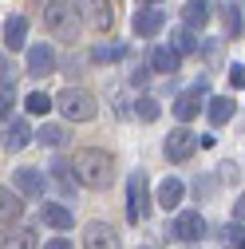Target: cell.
Returning <instances> with one entry per match:
<instances>
[{
	"label": "cell",
	"mask_w": 245,
	"mask_h": 249,
	"mask_svg": "<svg viewBox=\"0 0 245 249\" xmlns=\"http://www.w3.org/2000/svg\"><path fill=\"white\" fill-rule=\"evenodd\" d=\"M71 174H75L79 186H87V190H107L111 178H115V162H111L107 150L83 146V150H75V159H71Z\"/></svg>",
	"instance_id": "obj_1"
},
{
	"label": "cell",
	"mask_w": 245,
	"mask_h": 249,
	"mask_svg": "<svg viewBox=\"0 0 245 249\" xmlns=\"http://www.w3.org/2000/svg\"><path fill=\"white\" fill-rule=\"evenodd\" d=\"M44 24L59 44H75L79 40V4L75 0H48L44 4Z\"/></svg>",
	"instance_id": "obj_2"
},
{
	"label": "cell",
	"mask_w": 245,
	"mask_h": 249,
	"mask_svg": "<svg viewBox=\"0 0 245 249\" xmlns=\"http://www.w3.org/2000/svg\"><path fill=\"white\" fill-rule=\"evenodd\" d=\"M52 107H59L64 119H71V123H91V119L99 115L95 95H91V91H79V87H64V91L52 99Z\"/></svg>",
	"instance_id": "obj_3"
},
{
	"label": "cell",
	"mask_w": 245,
	"mask_h": 249,
	"mask_svg": "<svg viewBox=\"0 0 245 249\" xmlns=\"http://www.w3.org/2000/svg\"><path fill=\"white\" fill-rule=\"evenodd\" d=\"M150 217V186H146V170H135L127 178V222L142 226Z\"/></svg>",
	"instance_id": "obj_4"
},
{
	"label": "cell",
	"mask_w": 245,
	"mask_h": 249,
	"mask_svg": "<svg viewBox=\"0 0 245 249\" xmlns=\"http://www.w3.org/2000/svg\"><path fill=\"white\" fill-rule=\"evenodd\" d=\"M170 233H174L178 241H186V245H194V241H202V237H206V217H202L198 210H182V213L174 217V226H170Z\"/></svg>",
	"instance_id": "obj_5"
},
{
	"label": "cell",
	"mask_w": 245,
	"mask_h": 249,
	"mask_svg": "<svg viewBox=\"0 0 245 249\" xmlns=\"http://www.w3.org/2000/svg\"><path fill=\"white\" fill-rule=\"evenodd\" d=\"M194 150H198V135H194L190 127H174V131L166 135V159H170V162H186Z\"/></svg>",
	"instance_id": "obj_6"
},
{
	"label": "cell",
	"mask_w": 245,
	"mask_h": 249,
	"mask_svg": "<svg viewBox=\"0 0 245 249\" xmlns=\"http://www.w3.org/2000/svg\"><path fill=\"white\" fill-rule=\"evenodd\" d=\"M79 12L87 16V24L95 28V32H111V28H115V8H111V0H79Z\"/></svg>",
	"instance_id": "obj_7"
},
{
	"label": "cell",
	"mask_w": 245,
	"mask_h": 249,
	"mask_svg": "<svg viewBox=\"0 0 245 249\" xmlns=\"http://www.w3.org/2000/svg\"><path fill=\"white\" fill-rule=\"evenodd\" d=\"M52 71H55V48L52 44H32V48H28V75L44 79Z\"/></svg>",
	"instance_id": "obj_8"
},
{
	"label": "cell",
	"mask_w": 245,
	"mask_h": 249,
	"mask_svg": "<svg viewBox=\"0 0 245 249\" xmlns=\"http://www.w3.org/2000/svg\"><path fill=\"white\" fill-rule=\"evenodd\" d=\"M210 87V75L206 79H198V87H190V91H182V95L174 99V115L182 119V123H190V119H198V111H202V91Z\"/></svg>",
	"instance_id": "obj_9"
},
{
	"label": "cell",
	"mask_w": 245,
	"mask_h": 249,
	"mask_svg": "<svg viewBox=\"0 0 245 249\" xmlns=\"http://www.w3.org/2000/svg\"><path fill=\"white\" fill-rule=\"evenodd\" d=\"M162 24H166V16L155 8V4H142L139 12H135V20H131V28H135V36H142V40H150V36H158L162 32Z\"/></svg>",
	"instance_id": "obj_10"
},
{
	"label": "cell",
	"mask_w": 245,
	"mask_h": 249,
	"mask_svg": "<svg viewBox=\"0 0 245 249\" xmlns=\"http://www.w3.org/2000/svg\"><path fill=\"white\" fill-rule=\"evenodd\" d=\"M83 249H122V241L107 222H91L83 230Z\"/></svg>",
	"instance_id": "obj_11"
},
{
	"label": "cell",
	"mask_w": 245,
	"mask_h": 249,
	"mask_svg": "<svg viewBox=\"0 0 245 249\" xmlns=\"http://www.w3.org/2000/svg\"><path fill=\"white\" fill-rule=\"evenodd\" d=\"M44 174L36 170V166H20L16 170V194H24V198H44Z\"/></svg>",
	"instance_id": "obj_12"
},
{
	"label": "cell",
	"mask_w": 245,
	"mask_h": 249,
	"mask_svg": "<svg viewBox=\"0 0 245 249\" xmlns=\"http://www.w3.org/2000/svg\"><path fill=\"white\" fill-rule=\"evenodd\" d=\"M40 217H44V226H52V230H59V233H68V230L75 226V213H71L68 206H59V202H44Z\"/></svg>",
	"instance_id": "obj_13"
},
{
	"label": "cell",
	"mask_w": 245,
	"mask_h": 249,
	"mask_svg": "<svg viewBox=\"0 0 245 249\" xmlns=\"http://www.w3.org/2000/svg\"><path fill=\"white\" fill-rule=\"evenodd\" d=\"M213 20V4L210 0H190L186 8H182V24L190 28V32H198V28H206Z\"/></svg>",
	"instance_id": "obj_14"
},
{
	"label": "cell",
	"mask_w": 245,
	"mask_h": 249,
	"mask_svg": "<svg viewBox=\"0 0 245 249\" xmlns=\"http://www.w3.org/2000/svg\"><path fill=\"white\" fill-rule=\"evenodd\" d=\"M0 249H36V233L28 230V226L8 222V230L0 233Z\"/></svg>",
	"instance_id": "obj_15"
},
{
	"label": "cell",
	"mask_w": 245,
	"mask_h": 249,
	"mask_svg": "<svg viewBox=\"0 0 245 249\" xmlns=\"http://www.w3.org/2000/svg\"><path fill=\"white\" fill-rule=\"evenodd\" d=\"M178 64H182V55H178L170 44H155V48H150V68H155V71L174 75V71H178Z\"/></svg>",
	"instance_id": "obj_16"
},
{
	"label": "cell",
	"mask_w": 245,
	"mask_h": 249,
	"mask_svg": "<svg viewBox=\"0 0 245 249\" xmlns=\"http://www.w3.org/2000/svg\"><path fill=\"white\" fill-rule=\"evenodd\" d=\"M182 198H186V186H182L178 178H166V182L158 186V206H162V210L174 213V210L182 206Z\"/></svg>",
	"instance_id": "obj_17"
},
{
	"label": "cell",
	"mask_w": 245,
	"mask_h": 249,
	"mask_svg": "<svg viewBox=\"0 0 245 249\" xmlns=\"http://www.w3.org/2000/svg\"><path fill=\"white\" fill-rule=\"evenodd\" d=\"M20 213H24V202L16 190H4L0 186V226H8V222H20Z\"/></svg>",
	"instance_id": "obj_18"
},
{
	"label": "cell",
	"mask_w": 245,
	"mask_h": 249,
	"mask_svg": "<svg viewBox=\"0 0 245 249\" xmlns=\"http://www.w3.org/2000/svg\"><path fill=\"white\" fill-rule=\"evenodd\" d=\"M24 40H28V16H12L4 24V48L16 52V48H24Z\"/></svg>",
	"instance_id": "obj_19"
},
{
	"label": "cell",
	"mask_w": 245,
	"mask_h": 249,
	"mask_svg": "<svg viewBox=\"0 0 245 249\" xmlns=\"http://www.w3.org/2000/svg\"><path fill=\"white\" fill-rule=\"evenodd\" d=\"M28 142H32V127H28L24 119H16L12 127H8V135H4V146H8L12 154H16V150H24Z\"/></svg>",
	"instance_id": "obj_20"
},
{
	"label": "cell",
	"mask_w": 245,
	"mask_h": 249,
	"mask_svg": "<svg viewBox=\"0 0 245 249\" xmlns=\"http://www.w3.org/2000/svg\"><path fill=\"white\" fill-rule=\"evenodd\" d=\"M122 55H127V44H119V40H111V44H99L95 52H91V59H95V64H119Z\"/></svg>",
	"instance_id": "obj_21"
},
{
	"label": "cell",
	"mask_w": 245,
	"mask_h": 249,
	"mask_svg": "<svg viewBox=\"0 0 245 249\" xmlns=\"http://www.w3.org/2000/svg\"><path fill=\"white\" fill-rule=\"evenodd\" d=\"M229 119H233V99H226V95L210 99V123L213 127H222V123H229Z\"/></svg>",
	"instance_id": "obj_22"
},
{
	"label": "cell",
	"mask_w": 245,
	"mask_h": 249,
	"mask_svg": "<svg viewBox=\"0 0 245 249\" xmlns=\"http://www.w3.org/2000/svg\"><path fill=\"white\" fill-rule=\"evenodd\" d=\"M170 48H174L178 55H194V52H198V40H194V32H190V28L182 24L178 32H174V40H170Z\"/></svg>",
	"instance_id": "obj_23"
},
{
	"label": "cell",
	"mask_w": 245,
	"mask_h": 249,
	"mask_svg": "<svg viewBox=\"0 0 245 249\" xmlns=\"http://www.w3.org/2000/svg\"><path fill=\"white\" fill-rule=\"evenodd\" d=\"M40 146H64V139H68V131L64 127H59V123H44V127H40Z\"/></svg>",
	"instance_id": "obj_24"
},
{
	"label": "cell",
	"mask_w": 245,
	"mask_h": 249,
	"mask_svg": "<svg viewBox=\"0 0 245 249\" xmlns=\"http://www.w3.org/2000/svg\"><path fill=\"white\" fill-rule=\"evenodd\" d=\"M135 115H139L142 123H155V119L162 115V107H158V99H150V95H142V99L135 103Z\"/></svg>",
	"instance_id": "obj_25"
},
{
	"label": "cell",
	"mask_w": 245,
	"mask_h": 249,
	"mask_svg": "<svg viewBox=\"0 0 245 249\" xmlns=\"http://www.w3.org/2000/svg\"><path fill=\"white\" fill-rule=\"evenodd\" d=\"M24 107L32 111V115H48V111H52V99L44 95V91H32V95L24 99Z\"/></svg>",
	"instance_id": "obj_26"
},
{
	"label": "cell",
	"mask_w": 245,
	"mask_h": 249,
	"mask_svg": "<svg viewBox=\"0 0 245 249\" xmlns=\"http://www.w3.org/2000/svg\"><path fill=\"white\" fill-rule=\"evenodd\" d=\"M52 178H55V182H59V186H64V190L71 194L75 178H71V166H68V162H52Z\"/></svg>",
	"instance_id": "obj_27"
},
{
	"label": "cell",
	"mask_w": 245,
	"mask_h": 249,
	"mask_svg": "<svg viewBox=\"0 0 245 249\" xmlns=\"http://www.w3.org/2000/svg\"><path fill=\"white\" fill-rule=\"evenodd\" d=\"M222 241H226V249H241V222L226 226V230H222Z\"/></svg>",
	"instance_id": "obj_28"
},
{
	"label": "cell",
	"mask_w": 245,
	"mask_h": 249,
	"mask_svg": "<svg viewBox=\"0 0 245 249\" xmlns=\"http://www.w3.org/2000/svg\"><path fill=\"white\" fill-rule=\"evenodd\" d=\"M229 83H233L237 91L245 87V68H241V64H233V68H229Z\"/></svg>",
	"instance_id": "obj_29"
},
{
	"label": "cell",
	"mask_w": 245,
	"mask_h": 249,
	"mask_svg": "<svg viewBox=\"0 0 245 249\" xmlns=\"http://www.w3.org/2000/svg\"><path fill=\"white\" fill-rule=\"evenodd\" d=\"M131 79H135V83H139V87H142V83H146V79H150V64H139V68H135V75H131Z\"/></svg>",
	"instance_id": "obj_30"
},
{
	"label": "cell",
	"mask_w": 245,
	"mask_h": 249,
	"mask_svg": "<svg viewBox=\"0 0 245 249\" xmlns=\"http://www.w3.org/2000/svg\"><path fill=\"white\" fill-rule=\"evenodd\" d=\"M8 107H12V91H0V119L8 115Z\"/></svg>",
	"instance_id": "obj_31"
},
{
	"label": "cell",
	"mask_w": 245,
	"mask_h": 249,
	"mask_svg": "<svg viewBox=\"0 0 245 249\" xmlns=\"http://www.w3.org/2000/svg\"><path fill=\"white\" fill-rule=\"evenodd\" d=\"M44 249H71V241H68V237H52Z\"/></svg>",
	"instance_id": "obj_32"
},
{
	"label": "cell",
	"mask_w": 245,
	"mask_h": 249,
	"mask_svg": "<svg viewBox=\"0 0 245 249\" xmlns=\"http://www.w3.org/2000/svg\"><path fill=\"white\" fill-rule=\"evenodd\" d=\"M146 4H162V0H146Z\"/></svg>",
	"instance_id": "obj_33"
}]
</instances>
